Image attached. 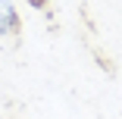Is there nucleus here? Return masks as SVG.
I'll list each match as a JSON object with an SVG mask.
<instances>
[{"label": "nucleus", "instance_id": "obj_1", "mask_svg": "<svg viewBox=\"0 0 122 119\" xmlns=\"http://www.w3.org/2000/svg\"><path fill=\"white\" fill-rule=\"evenodd\" d=\"M22 31V19L13 0H0V38H16Z\"/></svg>", "mask_w": 122, "mask_h": 119}, {"label": "nucleus", "instance_id": "obj_2", "mask_svg": "<svg viewBox=\"0 0 122 119\" xmlns=\"http://www.w3.org/2000/svg\"><path fill=\"white\" fill-rule=\"evenodd\" d=\"M25 3H28L31 10H47V6H50V0H25Z\"/></svg>", "mask_w": 122, "mask_h": 119}]
</instances>
